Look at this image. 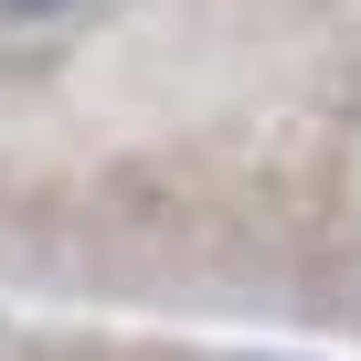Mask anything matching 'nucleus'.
Segmentation results:
<instances>
[{
	"mask_svg": "<svg viewBox=\"0 0 361 361\" xmlns=\"http://www.w3.org/2000/svg\"><path fill=\"white\" fill-rule=\"evenodd\" d=\"M54 11H75V0H0V22H54Z\"/></svg>",
	"mask_w": 361,
	"mask_h": 361,
	"instance_id": "nucleus-1",
	"label": "nucleus"
}]
</instances>
